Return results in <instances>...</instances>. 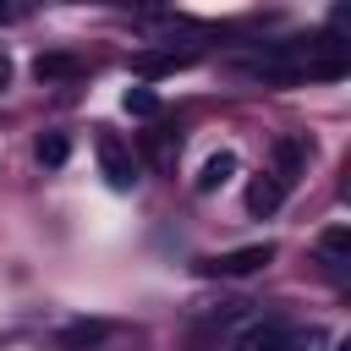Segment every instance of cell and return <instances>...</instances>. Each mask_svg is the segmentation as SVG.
<instances>
[{
    "instance_id": "6da1fadb",
    "label": "cell",
    "mask_w": 351,
    "mask_h": 351,
    "mask_svg": "<svg viewBox=\"0 0 351 351\" xmlns=\"http://www.w3.org/2000/svg\"><path fill=\"white\" fill-rule=\"evenodd\" d=\"M318 340H324V335H318L313 324L302 329V324H285V318H252L225 351H313Z\"/></svg>"
},
{
    "instance_id": "7a4b0ae2",
    "label": "cell",
    "mask_w": 351,
    "mask_h": 351,
    "mask_svg": "<svg viewBox=\"0 0 351 351\" xmlns=\"http://www.w3.org/2000/svg\"><path fill=\"white\" fill-rule=\"evenodd\" d=\"M99 170H104V181H110L115 192L137 186V159H132V148H126L121 137H99Z\"/></svg>"
},
{
    "instance_id": "3957f363",
    "label": "cell",
    "mask_w": 351,
    "mask_h": 351,
    "mask_svg": "<svg viewBox=\"0 0 351 351\" xmlns=\"http://www.w3.org/2000/svg\"><path fill=\"white\" fill-rule=\"evenodd\" d=\"M263 263H274V241H247V247H236V252H219V258L203 263V274H252V269H263Z\"/></svg>"
},
{
    "instance_id": "277c9868",
    "label": "cell",
    "mask_w": 351,
    "mask_h": 351,
    "mask_svg": "<svg viewBox=\"0 0 351 351\" xmlns=\"http://www.w3.org/2000/svg\"><path fill=\"white\" fill-rule=\"evenodd\" d=\"M197 55L192 49H137L132 55V71L137 77H170V71H186Z\"/></svg>"
},
{
    "instance_id": "5b68a950",
    "label": "cell",
    "mask_w": 351,
    "mask_h": 351,
    "mask_svg": "<svg viewBox=\"0 0 351 351\" xmlns=\"http://www.w3.org/2000/svg\"><path fill=\"white\" fill-rule=\"evenodd\" d=\"M280 203H285V181L280 176H258L247 186V214H274Z\"/></svg>"
},
{
    "instance_id": "8992f818",
    "label": "cell",
    "mask_w": 351,
    "mask_h": 351,
    "mask_svg": "<svg viewBox=\"0 0 351 351\" xmlns=\"http://www.w3.org/2000/svg\"><path fill=\"white\" fill-rule=\"evenodd\" d=\"M77 71H82L77 55H38V60H33V77H38V82H66V77H77Z\"/></svg>"
},
{
    "instance_id": "52a82bcc",
    "label": "cell",
    "mask_w": 351,
    "mask_h": 351,
    "mask_svg": "<svg viewBox=\"0 0 351 351\" xmlns=\"http://www.w3.org/2000/svg\"><path fill=\"white\" fill-rule=\"evenodd\" d=\"M230 170H236V154H230V148L208 154V165L197 170V192H214V186H225V181H230Z\"/></svg>"
},
{
    "instance_id": "ba28073f",
    "label": "cell",
    "mask_w": 351,
    "mask_h": 351,
    "mask_svg": "<svg viewBox=\"0 0 351 351\" xmlns=\"http://www.w3.org/2000/svg\"><path fill=\"white\" fill-rule=\"evenodd\" d=\"M274 154H280V181H291V170L313 159V143H302V137H280Z\"/></svg>"
},
{
    "instance_id": "9c48e42d",
    "label": "cell",
    "mask_w": 351,
    "mask_h": 351,
    "mask_svg": "<svg viewBox=\"0 0 351 351\" xmlns=\"http://www.w3.org/2000/svg\"><path fill=\"white\" fill-rule=\"evenodd\" d=\"M121 104H126V115H143V121L159 115V93H154V88H126Z\"/></svg>"
},
{
    "instance_id": "30bf717a",
    "label": "cell",
    "mask_w": 351,
    "mask_h": 351,
    "mask_svg": "<svg viewBox=\"0 0 351 351\" xmlns=\"http://www.w3.org/2000/svg\"><path fill=\"white\" fill-rule=\"evenodd\" d=\"M318 252H324V263H346V252H351V230H346V225L324 230V236H318Z\"/></svg>"
},
{
    "instance_id": "8fae6325",
    "label": "cell",
    "mask_w": 351,
    "mask_h": 351,
    "mask_svg": "<svg viewBox=\"0 0 351 351\" xmlns=\"http://www.w3.org/2000/svg\"><path fill=\"white\" fill-rule=\"evenodd\" d=\"M66 154H71V143H66L60 132H49V137H38V165H66Z\"/></svg>"
},
{
    "instance_id": "7c38bea8",
    "label": "cell",
    "mask_w": 351,
    "mask_h": 351,
    "mask_svg": "<svg viewBox=\"0 0 351 351\" xmlns=\"http://www.w3.org/2000/svg\"><path fill=\"white\" fill-rule=\"evenodd\" d=\"M93 340H104V324H77V329H66V335H60V346H66V351L93 346Z\"/></svg>"
},
{
    "instance_id": "4fadbf2b",
    "label": "cell",
    "mask_w": 351,
    "mask_h": 351,
    "mask_svg": "<svg viewBox=\"0 0 351 351\" xmlns=\"http://www.w3.org/2000/svg\"><path fill=\"white\" fill-rule=\"evenodd\" d=\"M0 88H5V60H0Z\"/></svg>"
}]
</instances>
